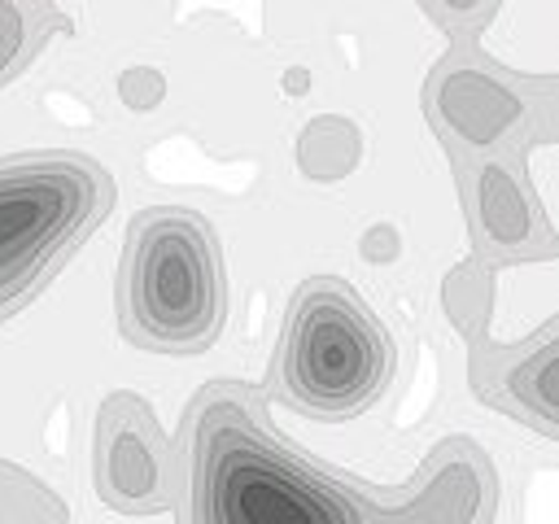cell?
I'll return each instance as SVG.
<instances>
[{
    "instance_id": "2",
    "label": "cell",
    "mask_w": 559,
    "mask_h": 524,
    "mask_svg": "<svg viewBox=\"0 0 559 524\" xmlns=\"http://www.w3.org/2000/svg\"><path fill=\"white\" fill-rule=\"evenodd\" d=\"M284 376L297 402L319 415L358 410L389 376V345L371 314L341 288H310L288 327Z\"/></svg>"
},
{
    "instance_id": "4",
    "label": "cell",
    "mask_w": 559,
    "mask_h": 524,
    "mask_svg": "<svg viewBox=\"0 0 559 524\" xmlns=\"http://www.w3.org/2000/svg\"><path fill=\"white\" fill-rule=\"evenodd\" d=\"M96 183L79 166H22L0 175V279L39 266L92 214Z\"/></svg>"
},
{
    "instance_id": "1",
    "label": "cell",
    "mask_w": 559,
    "mask_h": 524,
    "mask_svg": "<svg viewBox=\"0 0 559 524\" xmlns=\"http://www.w3.org/2000/svg\"><path fill=\"white\" fill-rule=\"evenodd\" d=\"M197 507L201 524H354L336 489L271 450L231 406L201 424Z\"/></svg>"
},
{
    "instance_id": "3",
    "label": "cell",
    "mask_w": 559,
    "mask_h": 524,
    "mask_svg": "<svg viewBox=\"0 0 559 524\" xmlns=\"http://www.w3.org/2000/svg\"><path fill=\"white\" fill-rule=\"evenodd\" d=\"M127 301L140 332L192 345L218 323V266L205 231L183 214H157L131 245Z\"/></svg>"
}]
</instances>
